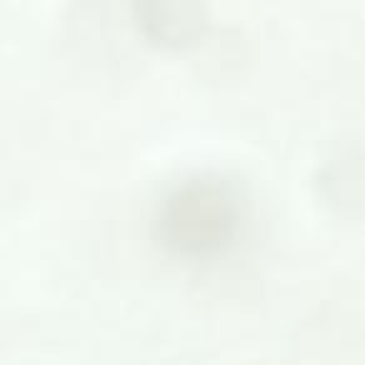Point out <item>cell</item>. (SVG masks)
I'll return each instance as SVG.
<instances>
[{
  "label": "cell",
  "mask_w": 365,
  "mask_h": 365,
  "mask_svg": "<svg viewBox=\"0 0 365 365\" xmlns=\"http://www.w3.org/2000/svg\"><path fill=\"white\" fill-rule=\"evenodd\" d=\"M238 203L225 182L215 178H195L182 182L168 198L163 225L180 248H208L228 235L235 223Z\"/></svg>",
  "instance_id": "6da1fadb"
}]
</instances>
